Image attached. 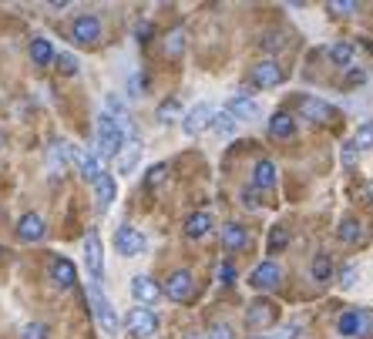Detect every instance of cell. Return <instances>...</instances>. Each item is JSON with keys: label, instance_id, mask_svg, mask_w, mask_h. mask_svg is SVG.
Wrapping results in <instances>:
<instances>
[{"label": "cell", "instance_id": "1", "mask_svg": "<svg viewBox=\"0 0 373 339\" xmlns=\"http://www.w3.org/2000/svg\"><path fill=\"white\" fill-rule=\"evenodd\" d=\"M124 148V131L111 114H98V158H118Z\"/></svg>", "mask_w": 373, "mask_h": 339}, {"label": "cell", "instance_id": "2", "mask_svg": "<svg viewBox=\"0 0 373 339\" xmlns=\"http://www.w3.org/2000/svg\"><path fill=\"white\" fill-rule=\"evenodd\" d=\"M280 319V306L276 303H269V299H252L246 309V326L249 329H269V326H276Z\"/></svg>", "mask_w": 373, "mask_h": 339}, {"label": "cell", "instance_id": "3", "mask_svg": "<svg viewBox=\"0 0 373 339\" xmlns=\"http://www.w3.org/2000/svg\"><path fill=\"white\" fill-rule=\"evenodd\" d=\"M88 299H91L94 316H98V323H101V329L114 336V333H118V312H114V306L108 303V295L101 293V286H94V282H91V289H88Z\"/></svg>", "mask_w": 373, "mask_h": 339}, {"label": "cell", "instance_id": "4", "mask_svg": "<svg viewBox=\"0 0 373 339\" xmlns=\"http://www.w3.org/2000/svg\"><path fill=\"white\" fill-rule=\"evenodd\" d=\"M84 262H88V276H91V282L94 286H101V279H105V252H101L98 232H88V239H84Z\"/></svg>", "mask_w": 373, "mask_h": 339}, {"label": "cell", "instance_id": "5", "mask_svg": "<svg viewBox=\"0 0 373 339\" xmlns=\"http://www.w3.org/2000/svg\"><path fill=\"white\" fill-rule=\"evenodd\" d=\"M124 326H128V333L131 336H155V329H158V319H155V312L152 309H145V306H135L128 316H124Z\"/></svg>", "mask_w": 373, "mask_h": 339}, {"label": "cell", "instance_id": "6", "mask_svg": "<svg viewBox=\"0 0 373 339\" xmlns=\"http://www.w3.org/2000/svg\"><path fill=\"white\" fill-rule=\"evenodd\" d=\"M145 246H148V242H145V235H141L135 225H122V229L114 232V248H118L122 255H128V259H131V255H141Z\"/></svg>", "mask_w": 373, "mask_h": 339}, {"label": "cell", "instance_id": "7", "mask_svg": "<svg viewBox=\"0 0 373 339\" xmlns=\"http://www.w3.org/2000/svg\"><path fill=\"white\" fill-rule=\"evenodd\" d=\"M192 289H195V279H192L188 269L171 272L169 282H165V295H169L171 303H188V299H192Z\"/></svg>", "mask_w": 373, "mask_h": 339}, {"label": "cell", "instance_id": "8", "mask_svg": "<svg viewBox=\"0 0 373 339\" xmlns=\"http://www.w3.org/2000/svg\"><path fill=\"white\" fill-rule=\"evenodd\" d=\"M67 161L74 165V168L81 171V178H88V182H94L98 175H101V158L91 152H84V148H67Z\"/></svg>", "mask_w": 373, "mask_h": 339}, {"label": "cell", "instance_id": "9", "mask_svg": "<svg viewBox=\"0 0 373 339\" xmlns=\"http://www.w3.org/2000/svg\"><path fill=\"white\" fill-rule=\"evenodd\" d=\"M282 77H286V71H282L276 61H259L252 67L249 81H252L256 88H276V84H282Z\"/></svg>", "mask_w": 373, "mask_h": 339}, {"label": "cell", "instance_id": "10", "mask_svg": "<svg viewBox=\"0 0 373 339\" xmlns=\"http://www.w3.org/2000/svg\"><path fill=\"white\" fill-rule=\"evenodd\" d=\"M71 37L78 41V44H98V37H101V20L94 14H81L74 24H71Z\"/></svg>", "mask_w": 373, "mask_h": 339}, {"label": "cell", "instance_id": "11", "mask_svg": "<svg viewBox=\"0 0 373 339\" xmlns=\"http://www.w3.org/2000/svg\"><path fill=\"white\" fill-rule=\"evenodd\" d=\"M209 124H212V105H205L202 101V105H195V108L182 118V131H185L188 138H195V135H202Z\"/></svg>", "mask_w": 373, "mask_h": 339}, {"label": "cell", "instance_id": "12", "mask_svg": "<svg viewBox=\"0 0 373 339\" xmlns=\"http://www.w3.org/2000/svg\"><path fill=\"white\" fill-rule=\"evenodd\" d=\"M299 114L310 118L313 124H329L336 118V111L329 108L327 101H320V98H299Z\"/></svg>", "mask_w": 373, "mask_h": 339}, {"label": "cell", "instance_id": "13", "mask_svg": "<svg viewBox=\"0 0 373 339\" xmlns=\"http://www.w3.org/2000/svg\"><path fill=\"white\" fill-rule=\"evenodd\" d=\"M131 295L138 299L141 306L148 309L152 303H158V295H162V289H158V282L155 279H148V276H135L131 279Z\"/></svg>", "mask_w": 373, "mask_h": 339}, {"label": "cell", "instance_id": "14", "mask_svg": "<svg viewBox=\"0 0 373 339\" xmlns=\"http://www.w3.org/2000/svg\"><path fill=\"white\" fill-rule=\"evenodd\" d=\"M280 276H282V269L276 262H263V265H256V269H252V276H249V282H252V286H256V289H273V286H276V282H280Z\"/></svg>", "mask_w": 373, "mask_h": 339}, {"label": "cell", "instance_id": "15", "mask_svg": "<svg viewBox=\"0 0 373 339\" xmlns=\"http://www.w3.org/2000/svg\"><path fill=\"white\" fill-rule=\"evenodd\" d=\"M17 235H20V242H37V239H44V218L37 215V212H27V215L17 222Z\"/></svg>", "mask_w": 373, "mask_h": 339}, {"label": "cell", "instance_id": "16", "mask_svg": "<svg viewBox=\"0 0 373 339\" xmlns=\"http://www.w3.org/2000/svg\"><path fill=\"white\" fill-rule=\"evenodd\" d=\"M222 246L229 248V252H242V248H249V229L246 225H239V222H229V225L222 229Z\"/></svg>", "mask_w": 373, "mask_h": 339}, {"label": "cell", "instance_id": "17", "mask_svg": "<svg viewBox=\"0 0 373 339\" xmlns=\"http://www.w3.org/2000/svg\"><path fill=\"white\" fill-rule=\"evenodd\" d=\"M225 114H233L235 121H256L259 118V105L252 98H233L225 105Z\"/></svg>", "mask_w": 373, "mask_h": 339}, {"label": "cell", "instance_id": "18", "mask_svg": "<svg viewBox=\"0 0 373 339\" xmlns=\"http://www.w3.org/2000/svg\"><path fill=\"white\" fill-rule=\"evenodd\" d=\"M51 279H54L58 289H71L74 279H78V269H74V262H67V259H54L51 262Z\"/></svg>", "mask_w": 373, "mask_h": 339}, {"label": "cell", "instance_id": "19", "mask_svg": "<svg viewBox=\"0 0 373 339\" xmlns=\"http://www.w3.org/2000/svg\"><path fill=\"white\" fill-rule=\"evenodd\" d=\"M124 145H128V148H122V152H118V171H122V175H128V171L138 165V158H141V141L131 135V138H124Z\"/></svg>", "mask_w": 373, "mask_h": 339}, {"label": "cell", "instance_id": "20", "mask_svg": "<svg viewBox=\"0 0 373 339\" xmlns=\"http://www.w3.org/2000/svg\"><path fill=\"white\" fill-rule=\"evenodd\" d=\"M91 185H94V195H98V208L105 212L111 201H114V178H111L108 171H101V175L94 178Z\"/></svg>", "mask_w": 373, "mask_h": 339}, {"label": "cell", "instance_id": "21", "mask_svg": "<svg viewBox=\"0 0 373 339\" xmlns=\"http://www.w3.org/2000/svg\"><path fill=\"white\" fill-rule=\"evenodd\" d=\"M367 323H370V319H367L363 312L353 309V312H343L340 323H336V329H340V336H360V333L367 329Z\"/></svg>", "mask_w": 373, "mask_h": 339}, {"label": "cell", "instance_id": "22", "mask_svg": "<svg viewBox=\"0 0 373 339\" xmlns=\"http://www.w3.org/2000/svg\"><path fill=\"white\" fill-rule=\"evenodd\" d=\"M269 135H273V138H293V135H296L293 114H286V111H276V114L269 118Z\"/></svg>", "mask_w": 373, "mask_h": 339}, {"label": "cell", "instance_id": "23", "mask_svg": "<svg viewBox=\"0 0 373 339\" xmlns=\"http://www.w3.org/2000/svg\"><path fill=\"white\" fill-rule=\"evenodd\" d=\"M212 232V215L209 212H195L185 218V235L188 239H205Z\"/></svg>", "mask_w": 373, "mask_h": 339}, {"label": "cell", "instance_id": "24", "mask_svg": "<svg viewBox=\"0 0 373 339\" xmlns=\"http://www.w3.org/2000/svg\"><path fill=\"white\" fill-rule=\"evenodd\" d=\"M64 165H67V145H64V141H54V145L47 148V168L58 178V175H64Z\"/></svg>", "mask_w": 373, "mask_h": 339}, {"label": "cell", "instance_id": "25", "mask_svg": "<svg viewBox=\"0 0 373 339\" xmlns=\"http://www.w3.org/2000/svg\"><path fill=\"white\" fill-rule=\"evenodd\" d=\"M340 239H343V242H367V239H370V229H367L363 222L343 218V222H340Z\"/></svg>", "mask_w": 373, "mask_h": 339}, {"label": "cell", "instance_id": "26", "mask_svg": "<svg viewBox=\"0 0 373 339\" xmlns=\"http://www.w3.org/2000/svg\"><path fill=\"white\" fill-rule=\"evenodd\" d=\"M252 182H256V188H273V185H276V165H273L269 158H263V161H256V171H252Z\"/></svg>", "mask_w": 373, "mask_h": 339}, {"label": "cell", "instance_id": "27", "mask_svg": "<svg viewBox=\"0 0 373 339\" xmlns=\"http://www.w3.org/2000/svg\"><path fill=\"white\" fill-rule=\"evenodd\" d=\"M31 61L41 64V67H47V64L54 61V47H51L47 37H34L31 41Z\"/></svg>", "mask_w": 373, "mask_h": 339}, {"label": "cell", "instance_id": "28", "mask_svg": "<svg viewBox=\"0 0 373 339\" xmlns=\"http://www.w3.org/2000/svg\"><path fill=\"white\" fill-rule=\"evenodd\" d=\"M327 54H329V61L336 64V67H346V71L353 67V47H350V44H333Z\"/></svg>", "mask_w": 373, "mask_h": 339}, {"label": "cell", "instance_id": "29", "mask_svg": "<svg viewBox=\"0 0 373 339\" xmlns=\"http://www.w3.org/2000/svg\"><path fill=\"white\" fill-rule=\"evenodd\" d=\"M313 279H316V282H329V279H333V259H329L327 252H320V255L313 259Z\"/></svg>", "mask_w": 373, "mask_h": 339}, {"label": "cell", "instance_id": "30", "mask_svg": "<svg viewBox=\"0 0 373 339\" xmlns=\"http://www.w3.org/2000/svg\"><path fill=\"white\" fill-rule=\"evenodd\" d=\"M182 51H185V27H175V31L165 37V54H169V58H182Z\"/></svg>", "mask_w": 373, "mask_h": 339}, {"label": "cell", "instance_id": "31", "mask_svg": "<svg viewBox=\"0 0 373 339\" xmlns=\"http://www.w3.org/2000/svg\"><path fill=\"white\" fill-rule=\"evenodd\" d=\"M212 128H216V135H222V138H233L235 118L233 114H225V111H218V114H212Z\"/></svg>", "mask_w": 373, "mask_h": 339}, {"label": "cell", "instance_id": "32", "mask_svg": "<svg viewBox=\"0 0 373 339\" xmlns=\"http://www.w3.org/2000/svg\"><path fill=\"white\" fill-rule=\"evenodd\" d=\"M178 114H182V105H178L175 98H169V101H162V105H158V121H162V124L178 121Z\"/></svg>", "mask_w": 373, "mask_h": 339}, {"label": "cell", "instance_id": "33", "mask_svg": "<svg viewBox=\"0 0 373 339\" xmlns=\"http://www.w3.org/2000/svg\"><path fill=\"white\" fill-rule=\"evenodd\" d=\"M350 148L357 152V148H373V124H363L357 131V138L350 141Z\"/></svg>", "mask_w": 373, "mask_h": 339}, {"label": "cell", "instance_id": "34", "mask_svg": "<svg viewBox=\"0 0 373 339\" xmlns=\"http://www.w3.org/2000/svg\"><path fill=\"white\" fill-rule=\"evenodd\" d=\"M165 175H169V165H152L148 175H145V188H155L165 182Z\"/></svg>", "mask_w": 373, "mask_h": 339}, {"label": "cell", "instance_id": "35", "mask_svg": "<svg viewBox=\"0 0 373 339\" xmlns=\"http://www.w3.org/2000/svg\"><path fill=\"white\" fill-rule=\"evenodd\" d=\"M54 61H58L61 74H78V58L74 54H54Z\"/></svg>", "mask_w": 373, "mask_h": 339}, {"label": "cell", "instance_id": "36", "mask_svg": "<svg viewBox=\"0 0 373 339\" xmlns=\"http://www.w3.org/2000/svg\"><path fill=\"white\" fill-rule=\"evenodd\" d=\"M286 246H289V232H286V229H273V235H269V252H282Z\"/></svg>", "mask_w": 373, "mask_h": 339}, {"label": "cell", "instance_id": "37", "mask_svg": "<svg viewBox=\"0 0 373 339\" xmlns=\"http://www.w3.org/2000/svg\"><path fill=\"white\" fill-rule=\"evenodd\" d=\"M20 339H47V326H44V323H31V326H24Z\"/></svg>", "mask_w": 373, "mask_h": 339}, {"label": "cell", "instance_id": "38", "mask_svg": "<svg viewBox=\"0 0 373 339\" xmlns=\"http://www.w3.org/2000/svg\"><path fill=\"white\" fill-rule=\"evenodd\" d=\"M263 47L266 51H282V47H286V37H282V34H266Z\"/></svg>", "mask_w": 373, "mask_h": 339}, {"label": "cell", "instance_id": "39", "mask_svg": "<svg viewBox=\"0 0 373 339\" xmlns=\"http://www.w3.org/2000/svg\"><path fill=\"white\" fill-rule=\"evenodd\" d=\"M329 11H336V14H353V11H357V4H353V0H333V4H329Z\"/></svg>", "mask_w": 373, "mask_h": 339}, {"label": "cell", "instance_id": "40", "mask_svg": "<svg viewBox=\"0 0 373 339\" xmlns=\"http://www.w3.org/2000/svg\"><path fill=\"white\" fill-rule=\"evenodd\" d=\"M353 282H357V265L350 262V265H346V269H343V276H340V286H343V289H350V286H353Z\"/></svg>", "mask_w": 373, "mask_h": 339}, {"label": "cell", "instance_id": "41", "mask_svg": "<svg viewBox=\"0 0 373 339\" xmlns=\"http://www.w3.org/2000/svg\"><path fill=\"white\" fill-rule=\"evenodd\" d=\"M209 339H233V329L225 323H216L212 329H209Z\"/></svg>", "mask_w": 373, "mask_h": 339}, {"label": "cell", "instance_id": "42", "mask_svg": "<svg viewBox=\"0 0 373 339\" xmlns=\"http://www.w3.org/2000/svg\"><path fill=\"white\" fill-rule=\"evenodd\" d=\"M218 282H222V286H233V282H235V269H233V262H225L222 269H218Z\"/></svg>", "mask_w": 373, "mask_h": 339}, {"label": "cell", "instance_id": "43", "mask_svg": "<svg viewBox=\"0 0 373 339\" xmlns=\"http://www.w3.org/2000/svg\"><path fill=\"white\" fill-rule=\"evenodd\" d=\"M346 84L353 88V84H367V71H360V67H350V74H346Z\"/></svg>", "mask_w": 373, "mask_h": 339}, {"label": "cell", "instance_id": "44", "mask_svg": "<svg viewBox=\"0 0 373 339\" xmlns=\"http://www.w3.org/2000/svg\"><path fill=\"white\" fill-rule=\"evenodd\" d=\"M296 333H299V323H289V326H282L273 339H296Z\"/></svg>", "mask_w": 373, "mask_h": 339}, {"label": "cell", "instance_id": "45", "mask_svg": "<svg viewBox=\"0 0 373 339\" xmlns=\"http://www.w3.org/2000/svg\"><path fill=\"white\" fill-rule=\"evenodd\" d=\"M138 41H141V44H148V41H152V24H141V27H138Z\"/></svg>", "mask_w": 373, "mask_h": 339}, {"label": "cell", "instance_id": "46", "mask_svg": "<svg viewBox=\"0 0 373 339\" xmlns=\"http://www.w3.org/2000/svg\"><path fill=\"white\" fill-rule=\"evenodd\" d=\"M242 205H246V208H259V201H256V195H249V192H246V199H242Z\"/></svg>", "mask_w": 373, "mask_h": 339}, {"label": "cell", "instance_id": "47", "mask_svg": "<svg viewBox=\"0 0 373 339\" xmlns=\"http://www.w3.org/2000/svg\"><path fill=\"white\" fill-rule=\"evenodd\" d=\"M185 339H199V336H195V333H188V336Z\"/></svg>", "mask_w": 373, "mask_h": 339}, {"label": "cell", "instance_id": "48", "mask_svg": "<svg viewBox=\"0 0 373 339\" xmlns=\"http://www.w3.org/2000/svg\"><path fill=\"white\" fill-rule=\"evenodd\" d=\"M0 148H4V131H0Z\"/></svg>", "mask_w": 373, "mask_h": 339}]
</instances>
